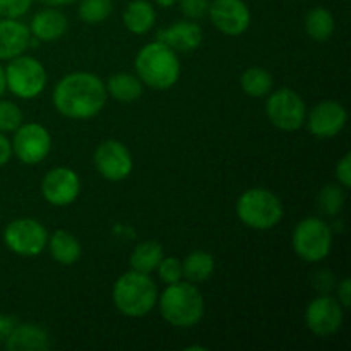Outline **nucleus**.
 Instances as JSON below:
<instances>
[{
  "label": "nucleus",
  "mask_w": 351,
  "mask_h": 351,
  "mask_svg": "<svg viewBox=\"0 0 351 351\" xmlns=\"http://www.w3.org/2000/svg\"><path fill=\"white\" fill-rule=\"evenodd\" d=\"M160 271V278L167 285H173L182 281L184 278V269H182V263L175 257H167V259H161V263L156 267Z\"/></svg>",
  "instance_id": "nucleus-30"
},
{
  "label": "nucleus",
  "mask_w": 351,
  "mask_h": 351,
  "mask_svg": "<svg viewBox=\"0 0 351 351\" xmlns=\"http://www.w3.org/2000/svg\"><path fill=\"white\" fill-rule=\"evenodd\" d=\"M10 156H12V144L3 136V132H0V167L5 165L10 160Z\"/></svg>",
  "instance_id": "nucleus-36"
},
{
  "label": "nucleus",
  "mask_w": 351,
  "mask_h": 351,
  "mask_svg": "<svg viewBox=\"0 0 351 351\" xmlns=\"http://www.w3.org/2000/svg\"><path fill=\"white\" fill-rule=\"evenodd\" d=\"M113 10L112 0H81L79 17L86 24H99L108 19Z\"/></svg>",
  "instance_id": "nucleus-27"
},
{
  "label": "nucleus",
  "mask_w": 351,
  "mask_h": 351,
  "mask_svg": "<svg viewBox=\"0 0 351 351\" xmlns=\"http://www.w3.org/2000/svg\"><path fill=\"white\" fill-rule=\"evenodd\" d=\"M182 269H184V276L191 283H202L215 271V259L206 250H195L185 257V261L182 263Z\"/></svg>",
  "instance_id": "nucleus-24"
},
{
  "label": "nucleus",
  "mask_w": 351,
  "mask_h": 351,
  "mask_svg": "<svg viewBox=\"0 0 351 351\" xmlns=\"http://www.w3.org/2000/svg\"><path fill=\"white\" fill-rule=\"evenodd\" d=\"M331 228L321 218H305L293 232V249L300 259L319 263L331 252Z\"/></svg>",
  "instance_id": "nucleus-7"
},
{
  "label": "nucleus",
  "mask_w": 351,
  "mask_h": 351,
  "mask_svg": "<svg viewBox=\"0 0 351 351\" xmlns=\"http://www.w3.org/2000/svg\"><path fill=\"white\" fill-rule=\"evenodd\" d=\"M305 324L315 336H331L343 324V305L338 298L322 295L312 300L305 311Z\"/></svg>",
  "instance_id": "nucleus-11"
},
{
  "label": "nucleus",
  "mask_w": 351,
  "mask_h": 351,
  "mask_svg": "<svg viewBox=\"0 0 351 351\" xmlns=\"http://www.w3.org/2000/svg\"><path fill=\"white\" fill-rule=\"evenodd\" d=\"M5 89H7V86H5V71H3V67L0 65V96L3 95V91H5Z\"/></svg>",
  "instance_id": "nucleus-39"
},
{
  "label": "nucleus",
  "mask_w": 351,
  "mask_h": 351,
  "mask_svg": "<svg viewBox=\"0 0 351 351\" xmlns=\"http://www.w3.org/2000/svg\"><path fill=\"white\" fill-rule=\"evenodd\" d=\"M79 191H81V182L77 173L65 167L48 171L41 182V194L53 206L72 204L77 199Z\"/></svg>",
  "instance_id": "nucleus-14"
},
{
  "label": "nucleus",
  "mask_w": 351,
  "mask_h": 351,
  "mask_svg": "<svg viewBox=\"0 0 351 351\" xmlns=\"http://www.w3.org/2000/svg\"><path fill=\"white\" fill-rule=\"evenodd\" d=\"M67 27V17L64 16V12L55 9V7H48V9L36 12V16L31 19L29 24L31 34L40 41L58 40V38L64 36Z\"/></svg>",
  "instance_id": "nucleus-19"
},
{
  "label": "nucleus",
  "mask_w": 351,
  "mask_h": 351,
  "mask_svg": "<svg viewBox=\"0 0 351 351\" xmlns=\"http://www.w3.org/2000/svg\"><path fill=\"white\" fill-rule=\"evenodd\" d=\"M240 221L256 230H269L283 218V204L266 189H250L237 202Z\"/></svg>",
  "instance_id": "nucleus-5"
},
{
  "label": "nucleus",
  "mask_w": 351,
  "mask_h": 351,
  "mask_svg": "<svg viewBox=\"0 0 351 351\" xmlns=\"http://www.w3.org/2000/svg\"><path fill=\"white\" fill-rule=\"evenodd\" d=\"M3 71H5V86L17 98H36L47 86L45 67L40 60L27 57V55H19V57L12 58Z\"/></svg>",
  "instance_id": "nucleus-6"
},
{
  "label": "nucleus",
  "mask_w": 351,
  "mask_h": 351,
  "mask_svg": "<svg viewBox=\"0 0 351 351\" xmlns=\"http://www.w3.org/2000/svg\"><path fill=\"white\" fill-rule=\"evenodd\" d=\"M95 165L99 173L112 182L127 178L132 171V154L119 141H105L96 147Z\"/></svg>",
  "instance_id": "nucleus-13"
},
{
  "label": "nucleus",
  "mask_w": 351,
  "mask_h": 351,
  "mask_svg": "<svg viewBox=\"0 0 351 351\" xmlns=\"http://www.w3.org/2000/svg\"><path fill=\"white\" fill-rule=\"evenodd\" d=\"M240 84L245 95L252 96V98H261L266 96L273 88V77L267 71L261 67H250L240 77Z\"/></svg>",
  "instance_id": "nucleus-26"
},
{
  "label": "nucleus",
  "mask_w": 351,
  "mask_h": 351,
  "mask_svg": "<svg viewBox=\"0 0 351 351\" xmlns=\"http://www.w3.org/2000/svg\"><path fill=\"white\" fill-rule=\"evenodd\" d=\"M33 5V0H0V16L17 19L24 16Z\"/></svg>",
  "instance_id": "nucleus-31"
},
{
  "label": "nucleus",
  "mask_w": 351,
  "mask_h": 351,
  "mask_svg": "<svg viewBox=\"0 0 351 351\" xmlns=\"http://www.w3.org/2000/svg\"><path fill=\"white\" fill-rule=\"evenodd\" d=\"M336 177L345 189L351 187V154L346 153L336 167Z\"/></svg>",
  "instance_id": "nucleus-33"
},
{
  "label": "nucleus",
  "mask_w": 351,
  "mask_h": 351,
  "mask_svg": "<svg viewBox=\"0 0 351 351\" xmlns=\"http://www.w3.org/2000/svg\"><path fill=\"white\" fill-rule=\"evenodd\" d=\"M5 348L9 351H45L50 348V335L33 322L16 324L5 339Z\"/></svg>",
  "instance_id": "nucleus-18"
},
{
  "label": "nucleus",
  "mask_w": 351,
  "mask_h": 351,
  "mask_svg": "<svg viewBox=\"0 0 351 351\" xmlns=\"http://www.w3.org/2000/svg\"><path fill=\"white\" fill-rule=\"evenodd\" d=\"M38 2H41L43 5H48V7H62V5H71V3L77 2V0H38Z\"/></svg>",
  "instance_id": "nucleus-38"
},
{
  "label": "nucleus",
  "mask_w": 351,
  "mask_h": 351,
  "mask_svg": "<svg viewBox=\"0 0 351 351\" xmlns=\"http://www.w3.org/2000/svg\"><path fill=\"white\" fill-rule=\"evenodd\" d=\"M163 259V247L154 240H147V242H141L136 245V249L130 254V267L139 273H153L158 267V264Z\"/></svg>",
  "instance_id": "nucleus-23"
},
{
  "label": "nucleus",
  "mask_w": 351,
  "mask_h": 351,
  "mask_svg": "<svg viewBox=\"0 0 351 351\" xmlns=\"http://www.w3.org/2000/svg\"><path fill=\"white\" fill-rule=\"evenodd\" d=\"M314 281H315V288L321 291H328L329 288H332V283H335V280H332V276L329 273H319Z\"/></svg>",
  "instance_id": "nucleus-37"
},
{
  "label": "nucleus",
  "mask_w": 351,
  "mask_h": 351,
  "mask_svg": "<svg viewBox=\"0 0 351 351\" xmlns=\"http://www.w3.org/2000/svg\"><path fill=\"white\" fill-rule=\"evenodd\" d=\"M112 298L120 314L127 317H144L156 305L158 288L149 274L132 269L115 281Z\"/></svg>",
  "instance_id": "nucleus-2"
},
{
  "label": "nucleus",
  "mask_w": 351,
  "mask_h": 351,
  "mask_svg": "<svg viewBox=\"0 0 351 351\" xmlns=\"http://www.w3.org/2000/svg\"><path fill=\"white\" fill-rule=\"evenodd\" d=\"M154 2H156L160 7H165V9H167V7L175 5V3H177V0H154Z\"/></svg>",
  "instance_id": "nucleus-40"
},
{
  "label": "nucleus",
  "mask_w": 351,
  "mask_h": 351,
  "mask_svg": "<svg viewBox=\"0 0 351 351\" xmlns=\"http://www.w3.org/2000/svg\"><path fill=\"white\" fill-rule=\"evenodd\" d=\"M156 23V10L147 0H132L123 10V24L134 34H146Z\"/></svg>",
  "instance_id": "nucleus-20"
},
{
  "label": "nucleus",
  "mask_w": 351,
  "mask_h": 351,
  "mask_svg": "<svg viewBox=\"0 0 351 351\" xmlns=\"http://www.w3.org/2000/svg\"><path fill=\"white\" fill-rule=\"evenodd\" d=\"M345 204V194L338 185H328L319 194V209L328 216L339 215Z\"/></svg>",
  "instance_id": "nucleus-28"
},
{
  "label": "nucleus",
  "mask_w": 351,
  "mask_h": 351,
  "mask_svg": "<svg viewBox=\"0 0 351 351\" xmlns=\"http://www.w3.org/2000/svg\"><path fill=\"white\" fill-rule=\"evenodd\" d=\"M266 115L274 127L293 132L304 125L307 119V106L297 93L290 88H281L267 99Z\"/></svg>",
  "instance_id": "nucleus-8"
},
{
  "label": "nucleus",
  "mask_w": 351,
  "mask_h": 351,
  "mask_svg": "<svg viewBox=\"0 0 351 351\" xmlns=\"http://www.w3.org/2000/svg\"><path fill=\"white\" fill-rule=\"evenodd\" d=\"M23 123V112L12 101L0 99V132H14Z\"/></svg>",
  "instance_id": "nucleus-29"
},
{
  "label": "nucleus",
  "mask_w": 351,
  "mask_h": 351,
  "mask_svg": "<svg viewBox=\"0 0 351 351\" xmlns=\"http://www.w3.org/2000/svg\"><path fill=\"white\" fill-rule=\"evenodd\" d=\"M177 2L180 7V12L191 21L201 19L208 14L209 0H177Z\"/></svg>",
  "instance_id": "nucleus-32"
},
{
  "label": "nucleus",
  "mask_w": 351,
  "mask_h": 351,
  "mask_svg": "<svg viewBox=\"0 0 351 351\" xmlns=\"http://www.w3.org/2000/svg\"><path fill=\"white\" fill-rule=\"evenodd\" d=\"M156 36L173 51H194L202 41V29L194 21H178L173 26L158 31Z\"/></svg>",
  "instance_id": "nucleus-17"
},
{
  "label": "nucleus",
  "mask_w": 351,
  "mask_h": 351,
  "mask_svg": "<svg viewBox=\"0 0 351 351\" xmlns=\"http://www.w3.org/2000/svg\"><path fill=\"white\" fill-rule=\"evenodd\" d=\"M305 31L315 41H328L335 33V17L324 7H315L305 16Z\"/></svg>",
  "instance_id": "nucleus-25"
},
{
  "label": "nucleus",
  "mask_w": 351,
  "mask_h": 351,
  "mask_svg": "<svg viewBox=\"0 0 351 351\" xmlns=\"http://www.w3.org/2000/svg\"><path fill=\"white\" fill-rule=\"evenodd\" d=\"M50 254L57 263L65 264H74L77 263L81 257V243L75 239L72 233L65 232V230H57L53 235L50 237Z\"/></svg>",
  "instance_id": "nucleus-21"
},
{
  "label": "nucleus",
  "mask_w": 351,
  "mask_h": 351,
  "mask_svg": "<svg viewBox=\"0 0 351 351\" xmlns=\"http://www.w3.org/2000/svg\"><path fill=\"white\" fill-rule=\"evenodd\" d=\"M16 319L10 317V315L0 314V343L5 341L9 338V335L12 332V329L16 328Z\"/></svg>",
  "instance_id": "nucleus-35"
},
{
  "label": "nucleus",
  "mask_w": 351,
  "mask_h": 351,
  "mask_svg": "<svg viewBox=\"0 0 351 351\" xmlns=\"http://www.w3.org/2000/svg\"><path fill=\"white\" fill-rule=\"evenodd\" d=\"M105 84L91 72H74L58 81L53 89V105L67 119L88 120L106 105Z\"/></svg>",
  "instance_id": "nucleus-1"
},
{
  "label": "nucleus",
  "mask_w": 351,
  "mask_h": 351,
  "mask_svg": "<svg viewBox=\"0 0 351 351\" xmlns=\"http://www.w3.org/2000/svg\"><path fill=\"white\" fill-rule=\"evenodd\" d=\"M160 311L165 321L175 328H192L204 315V298L194 283L168 285L160 297Z\"/></svg>",
  "instance_id": "nucleus-4"
},
{
  "label": "nucleus",
  "mask_w": 351,
  "mask_h": 351,
  "mask_svg": "<svg viewBox=\"0 0 351 351\" xmlns=\"http://www.w3.org/2000/svg\"><path fill=\"white\" fill-rule=\"evenodd\" d=\"M137 77L153 89H168L180 77L177 53L161 41L144 45L136 57Z\"/></svg>",
  "instance_id": "nucleus-3"
},
{
  "label": "nucleus",
  "mask_w": 351,
  "mask_h": 351,
  "mask_svg": "<svg viewBox=\"0 0 351 351\" xmlns=\"http://www.w3.org/2000/svg\"><path fill=\"white\" fill-rule=\"evenodd\" d=\"M106 93L117 99V101H136L143 95V81L139 77L127 72L113 74L106 84Z\"/></svg>",
  "instance_id": "nucleus-22"
},
{
  "label": "nucleus",
  "mask_w": 351,
  "mask_h": 351,
  "mask_svg": "<svg viewBox=\"0 0 351 351\" xmlns=\"http://www.w3.org/2000/svg\"><path fill=\"white\" fill-rule=\"evenodd\" d=\"M346 119H348V113L345 106L341 103L328 99L312 108L307 125L311 134H314L315 137L328 139L341 132L343 127L346 125Z\"/></svg>",
  "instance_id": "nucleus-15"
},
{
  "label": "nucleus",
  "mask_w": 351,
  "mask_h": 351,
  "mask_svg": "<svg viewBox=\"0 0 351 351\" xmlns=\"http://www.w3.org/2000/svg\"><path fill=\"white\" fill-rule=\"evenodd\" d=\"M3 242L17 256H38L47 247L48 232L36 219H16L3 230Z\"/></svg>",
  "instance_id": "nucleus-9"
},
{
  "label": "nucleus",
  "mask_w": 351,
  "mask_h": 351,
  "mask_svg": "<svg viewBox=\"0 0 351 351\" xmlns=\"http://www.w3.org/2000/svg\"><path fill=\"white\" fill-rule=\"evenodd\" d=\"M338 302L343 305V308H348L351 305V280L345 278L338 285Z\"/></svg>",
  "instance_id": "nucleus-34"
},
{
  "label": "nucleus",
  "mask_w": 351,
  "mask_h": 351,
  "mask_svg": "<svg viewBox=\"0 0 351 351\" xmlns=\"http://www.w3.org/2000/svg\"><path fill=\"white\" fill-rule=\"evenodd\" d=\"M208 14L211 23L228 36L245 33L250 24V10L243 0H213Z\"/></svg>",
  "instance_id": "nucleus-12"
},
{
  "label": "nucleus",
  "mask_w": 351,
  "mask_h": 351,
  "mask_svg": "<svg viewBox=\"0 0 351 351\" xmlns=\"http://www.w3.org/2000/svg\"><path fill=\"white\" fill-rule=\"evenodd\" d=\"M12 153L26 165H36L48 156L51 147V137L40 123H21L14 130Z\"/></svg>",
  "instance_id": "nucleus-10"
},
{
  "label": "nucleus",
  "mask_w": 351,
  "mask_h": 351,
  "mask_svg": "<svg viewBox=\"0 0 351 351\" xmlns=\"http://www.w3.org/2000/svg\"><path fill=\"white\" fill-rule=\"evenodd\" d=\"M31 31L17 19L0 21V60H12L29 48Z\"/></svg>",
  "instance_id": "nucleus-16"
}]
</instances>
